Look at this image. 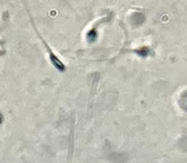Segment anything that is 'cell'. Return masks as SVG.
<instances>
[{"label":"cell","mask_w":187,"mask_h":163,"mask_svg":"<svg viewBox=\"0 0 187 163\" xmlns=\"http://www.w3.org/2000/svg\"><path fill=\"white\" fill-rule=\"evenodd\" d=\"M30 21H32V25H33V29H34L35 34L38 35V38H39V41H41L42 46H43V47H44V50H46L47 56H49V60H50V63H51V65H52V67H54L56 71H59V72H66V69H67L66 64H64V63L62 61V59H60V57H59V56H58V55L54 52V50H52L51 47H50V45L46 42V39H44V38L41 35V33L38 31L37 26L34 25V21L32 20V17H30Z\"/></svg>","instance_id":"1"}]
</instances>
